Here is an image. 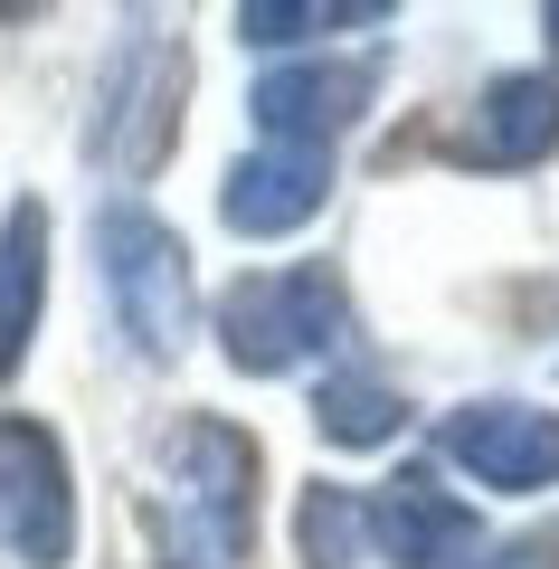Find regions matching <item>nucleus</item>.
Instances as JSON below:
<instances>
[{"instance_id": "nucleus-16", "label": "nucleus", "mask_w": 559, "mask_h": 569, "mask_svg": "<svg viewBox=\"0 0 559 569\" xmlns=\"http://www.w3.org/2000/svg\"><path fill=\"white\" fill-rule=\"evenodd\" d=\"M540 20H550V48H559V10H540Z\"/></svg>"}, {"instance_id": "nucleus-13", "label": "nucleus", "mask_w": 559, "mask_h": 569, "mask_svg": "<svg viewBox=\"0 0 559 569\" xmlns=\"http://www.w3.org/2000/svg\"><path fill=\"white\" fill-rule=\"evenodd\" d=\"M380 20H389L380 0H247L238 39L247 48H303V58H313L322 29H380Z\"/></svg>"}, {"instance_id": "nucleus-9", "label": "nucleus", "mask_w": 559, "mask_h": 569, "mask_svg": "<svg viewBox=\"0 0 559 569\" xmlns=\"http://www.w3.org/2000/svg\"><path fill=\"white\" fill-rule=\"evenodd\" d=\"M360 522L389 569H465V550H475V512L437 485V466H399L360 503Z\"/></svg>"}, {"instance_id": "nucleus-1", "label": "nucleus", "mask_w": 559, "mask_h": 569, "mask_svg": "<svg viewBox=\"0 0 559 569\" xmlns=\"http://www.w3.org/2000/svg\"><path fill=\"white\" fill-rule=\"evenodd\" d=\"M161 560L171 569H238L257 531V447L228 418H180L161 437Z\"/></svg>"}, {"instance_id": "nucleus-15", "label": "nucleus", "mask_w": 559, "mask_h": 569, "mask_svg": "<svg viewBox=\"0 0 559 569\" xmlns=\"http://www.w3.org/2000/svg\"><path fill=\"white\" fill-rule=\"evenodd\" d=\"M465 569H559V541H512L493 560H465Z\"/></svg>"}, {"instance_id": "nucleus-2", "label": "nucleus", "mask_w": 559, "mask_h": 569, "mask_svg": "<svg viewBox=\"0 0 559 569\" xmlns=\"http://www.w3.org/2000/svg\"><path fill=\"white\" fill-rule=\"evenodd\" d=\"M96 276H104V305H114V332L133 342V361L171 370L190 351V332H200V284H190V247L171 238V219L142 200H104Z\"/></svg>"}, {"instance_id": "nucleus-4", "label": "nucleus", "mask_w": 559, "mask_h": 569, "mask_svg": "<svg viewBox=\"0 0 559 569\" xmlns=\"http://www.w3.org/2000/svg\"><path fill=\"white\" fill-rule=\"evenodd\" d=\"M180 96H190V48L161 20H123L114 58H104V77H96L86 152H96L104 171H123V181H142V171L171 152V133H180Z\"/></svg>"}, {"instance_id": "nucleus-12", "label": "nucleus", "mask_w": 559, "mask_h": 569, "mask_svg": "<svg viewBox=\"0 0 559 569\" xmlns=\"http://www.w3.org/2000/svg\"><path fill=\"white\" fill-rule=\"evenodd\" d=\"M313 427L332 437V447H399L408 437V399L389 380H370V370H332V380L313 389Z\"/></svg>"}, {"instance_id": "nucleus-7", "label": "nucleus", "mask_w": 559, "mask_h": 569, "mask_svg": "<svg viewBox=\"0 0 559 569\" xmlns=\"http://www.w3.org/2000/svg\"><path fill=\"white\" fill-rule=\"evenodd\" d=\"M370 96H380V48L370 58H285V67H266L257 86H247V114L266 123V142H332L341 123H360L370 114Z\"/></svg>"}, {"instance_id": "nucleus-8", "label": "nucleus", "mask_w": 559, "mask_h": 569, "mask_svg": "<svg viewBox=\"0 0 559 569\" xmlns=\"http://www.w3.org/2000/svg\"><path fill=\"white\" fill-rule=\"evenodd\" d=\"M322 200H332V152H313V142H257L219 171V219L257 247L313 228Z\"/></svg>"}, {"instance_id": "nucleus-11", "label": "nucleus", "mask_w": 559, "mask_h": 569, "mask_svg": "<svg viewBox=\"0 0 559 569\" xmlns=\"http://www.w3.org/2000/svg\"><path fill=\"white\" fill-rule=\"evenodd\" d=\"M48 313V209L10 200L0 209V380L29 370V342H39Z\"/></svg>"}, {"instance_id": "nucleus-10", "label": "nucleus", "mask_w": 559, "mask_h": 569, "mask_svg": "<svg viewBox=\"0 0 559 569\" xmlns=\"http://www.w3.org/2000/svg\"><path fill=\"white\" fill-rule=\"evenodd\" d=\"M559 152V77H493L475 104V133H465V162L475 171H521Z\"/></svg>"}, {"instance_id": "nucleus-14", "label": "nucleus", "mask_w": 559, "mask_h": 569, "mask_svg": "<svg viewBox=\"0 0 559 569\" xmlns=\"http://www.w3.org/2000/svg\"><path fill=\"white\" fill-rule=\"evenodd\" d=\"M370 550V522H360L351 485H303L295 493V560L303 569H351Z\"/></svg>"}, {"instance_id": "nucleus-5", "label": "nucleus", "mask_w": 559, "mask_h": 569, "mask_svg": "<svg viewBox=\"0 0 559 569\" xmlns=\"http://www.w3.org/2000/svg\"><path fill=\"white\" fill-rule=\"evenodd\" d=\"M0 541L20 569L77 560V466L48 418H0Z\"/></svg>"}, {"instance_id": "nucleus-6", "label": "nucleus", "mask_w": 559, "mask_h": 569, "mask_svg": "<svg viewBox=\"0 0 559 569\" xmlns=\"http://www.w3.org/2000/svg\"><path fill=\"white\" fill-rule=\"evenodd\" d=\"M446 466H465L483 493H559V408L465 399L446 418Z\"/></svg>"}, {"instance_id": "nucleus-3", "label": "nucleus", "mask_w": 559, "mask_h": 569, "mask_svg": "<svg viewBox=\"0 0 559 569\" xmlns=\"http://www.w3.org/2000/svg\"><path fill=\"white\" fill-rule=\"evenodd\" d=\"M341 332H351V295L332 266H257L219 295V351L257 380L322 361Z\"/></svg>"}]
</instances>
